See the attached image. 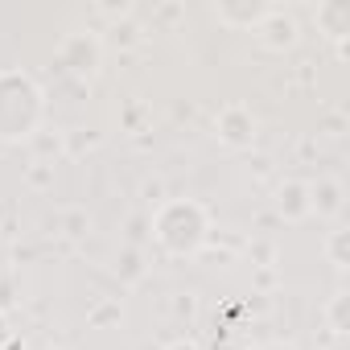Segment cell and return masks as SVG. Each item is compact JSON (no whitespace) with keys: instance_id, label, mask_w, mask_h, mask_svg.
I'll use <instances>...</instances> for the list:
<instances>
[{"instance_id":"obj_1","label":"cell","mask_w":350,"mask_h":350,"mask_svg":"<svg viewBox=\"0 0 350 350\" xmlns=\"http://www.w3.org/2000/svg\"><path fill=\"white\" fill-rule=\"evenodd\" d=\"M152 239L169 252V256H198L211 239V219H206V206L194 202V198H173V202H161L157 215H152Z\"/></svg>"},{"instance_id":"obj_2","label":"cell","mask_w":350,"mask_h":350,"mask_svg":"<svg viewBox=\"0 0 350 350\" xmlns=\"http://www.w3.org/2000/svg\"><path fill=\"white\" fill-rule=\"evenodd\" d=\"M42 120V91L25 70H0V140H29Z\"/></svg>"},{"instance_id":"obj_3","label":"cell","mask_w":350,"mask_h":350,"mask_svg":"<svg viewBox=\"0 0 350 350\" xmlns=\"http://www.w3.org/2000/svg\"><path fill=\"white\" fill-rule=\"evenodd\" d=\"M58 62H62L66 75H75V79H91V75L103 66V42H99L91 29H75V33L62 38V46H58Z\"/></svg>"},{"instance_id":"obj_4","label":"cell","mask_w":350,"mask_h":350,"mask_svg":"<svg viewBox=\"0 0 350 350\" xmlns=\"http://www.w3.org/2000/svg\"><path fill=\"white\" fill-rule=\"evenodd\" d=\"M215 136H219V144H227V148H235V152L252 148V144H256V116H252V107L227 103V107L215 116Z\"/></svg>"},{"instance_id":"obj_5","label":"cell","mask_w":350,"mask_h":350,"mask_svg":"<svg viewBox=\"0 0 350 350\" xmlns=\"http://www.w3.org/2000/svg\"><path fill=\"white\" fill-rule=\"evenodd\" d=\"M256 33H260V46H268V50H276V54H284V50H293L297 46V17L293 13H284V9H268V17L256 25Z\"/></svg>"},{"instance_id":"obj_6","label":"cell","mask_w":350,"mask_h":350,"mask_svg":"<svg viewBox=\"0 0 350 350\" xmlns=\"http://www.w3.org/2000/svg\"><path fill=\"white\" fill-rule=\"evenodd\" d=\"M272 5H264V0H219V5L211 9L227 29H256L264 17H268Z\"/></svg>"},{"instance_id":"obj_7","label":"cell","mask_w":350,"mask_h":350,"mask_svg":"<svg viewBox=\"0 0 350 350\" xmlns=\"http://www.w3.org/2000/svg\"><path fill=\"white\" fill-rule=\"evenodd\" d=\"M313 25L329 42L346 46V38H350V5H346V0H321V5L313 9Z\"/></svg>"},{"instance_id":"obj_8","label":"cell","mask_w":350,"mask_h":350,"mask_svg":"<svg viewBox=\"0 0 350 350\" xmlns=\"http://www.w3.org/2000/svg\"><path fill=\"white\" fill-rule=\"evenodd\" d=\"M342 206H346V190H342L338 178H317V182H309V215L334 219V215H342Z\"/></svg>"},{"instance_id":"obj_9","label":"cell","mask_w":350,"mask_h":350,"mask_svg":"<svg viewBox=\"0 0 350 350\" xmlns=\"http://www.w3.org/2000/svg\"><path fill=\"white\" fill-rule=\"evenodd\" d=\"M276 215L284 223H305L309 219V182H297V178L280 182L276 186Z\"/></svg>"},{"instance_id":"obj_10","label":"cell","mask_w":350,"mask_h":350,"mask_svg":"<svg viewBox=\"0 0 350 350\" xmlns=\"http://www.w3.org/2000/svg\"><path fill=\"white\" fill-rule=\"evenodd\" d=\"M144 272H148L144 252L124 243V247H120V256H116V276H120L124 284H140V280H144Z\"/></svg>"},{"instance_id":"obj_11","label":"cell","mask_w":350,"mask_h":350,"mask_svg":"<svg viewBox=\"0 0 350 350\" xmlns=\"http://www.w3.org/2000/svg\"><path fill=\"white\" fill-rule=\"evenodd\" d=\"M29 148H33V157L38 161H58V157H66V144H62V132H50V128H38L33 136H29Z\"/></svg>"},{"instance_id":"obj_12","label":"cell","mask_w":350,"mask_h":350,"mask_svg":"<svg viewBox=\"0 0 350 350\" xmlns=\"http://www.w3.org/2000/svg\"><path fill=\"white\" fill-rule=\"evenodd\" d=\"M120 321H124V305H120L116 297L95 301L91 313H87V325H91V329H107V325H120Z\"/></svg>"},{"instance_id":"obj_13","label":"cell","mask_w":350,"mask_h":350,"mask_svg":"<svg viewBox=\"0 0 350 350\" xmlns=\"http://www.w3.org/2000/svg\"><path fill=\"white\" fill-rule=\"evenodd\" d=\"M58 231H62L66 239H87V235H91V215H87L83 206H70V211H62Z\"/></svg>"},{"instance_id":"obj_14","label":"cell","mask_w":350,"mask_h":350,"mask_svg":"<svg viewBox=\"0 0 350 350\" xmlns=\"http://www.w3.org/2000/svg\"><path fill=\"white\" fill-rule=\"evenodd\" d=\"M321 247H325V260H329L334 268H346V264H350V231H346V227L329 231Z\"/></svg>"},{"instance_id":"obj_15","label":"cell","mask_w":350,"mask_h":350,"mask_svg":"<svg viewBox=\"0 0 350 350\" xmlns=\"http://www.w3.org/2000/svg\"><path fill=\"white\" fill-rule=\"evenodd\" d=\"M107 42H111L116 50H132V46L140 42V25H136L132 17H124V21H116V25L107 29Z\"/></svg>"},{"instance_id":"obj_16","label":"cell","mask_w":350,"mask_h":350,"mask_svg":"<svg viewBox=\"0 0 350 350\" xmlns=\"http://www.w3.org/2000/svg\"><path fill=\"white\" fill-rule=\"evenodd\" d=\"M346 309H350V297H346V293H334L329 305H325V317H329V329H334V334H346V329H350Z\"/></svg>"},{"instance_id":"obj_17","label":"cell","mask_w":350,"mask_h":350,"mask_svg":"<svg viewBox=\"0 0 350 350\" xmlns=\"http://www.w3.org/2000/svg\"><path fill=\"white\" fill-rule=\"evenodd\" d=\"M62 144H66V157H79V152H87V148L99 144V132H91V128H75V132H62Z\"/></svg>"},{"instance_id":"obj_18","label":"cell","mask_w":350,"mask_h":350,"mask_svg":"<svg viewBox=\"0 0 350 350\" xmlns=\"http://www.w3.org/2000/svg\"><path fill=\"white\" fill-rule=\"evenodd\" d=\"M25 182H29L33 190H50V186H54V165H50V161H33V165L25 169Z\"/></svg>"},{"instance_id":"obj_19","label":"cell","mask_w":350,"mask_h":350,"mask_svg":"<svg viewBox=\"0 0 350 350\" xmlns=\"http://www.w3.org/2000/svg\"><path fill=\"white\" fill-rule=\"evenodd\" d=\"M152 231V219H144V215H132L128 219V247H140V239Z\"/></svg>"},{"instance_id":"obj_20","label":"cell","mask_w":350,"mask_h":350,"mask_svg":"<svg viewBox=\"0 0 350 350\" xmlns=\"http://www.w3.org/2000/svg\"><path fill=\"white\" fill-rule=\"evenodd\" d=\"M140 198L152 202V206H161V202H165V182H161V178H144V182H140Z\"/></svg>"},{"instance_id":"obj_21","label":"cell","mask_w":350,"mask_h":350,"mask_svg":"<svg viewBox=\"0 0 350 350\" xmlns=\"http://www.w3.org/2000/svg\"><path fill=\"white\" fill-rule=\"evenodd\" d=\"M182 17H186V9H182V5H157V13H152V21H157V25H165V29H169V25H178Z\"/></svg>"},{"instance_id":"obj_22","label":"cell","mask_w":350,"mask_h":350,"mask_svg":"<svg viewBox=\"0 0 350 350\" xmlns=\"http://www.w3.org/2000/svg\"><path fill=\"white\" fill-rule=\"evenodd\" d=\"M173 313H178V317H194V313H198V297H194V293H178Z\"/></svg>"},{"instance_id":"obj_23","label":"cell","mask_w":350,"mask_h":350,"mask_svg":"<svg viewBox=\"0 0 350 350\" xmlns=\"http://www.w3.org/2000/svg\"><path fill=\"white\" fill-rule=\"evenodd\" d=\"M342 128H346V120H342V116H325V124H321V132H325V136H342Z\"/></svg>"},{"instance_id":"obj_24","label":"cell","mask_w":350,"mask_h":350,"mask_svg":"<svg viewBox=\"0 0 350 350\" xmlns=\"http://www.w3.org/2000/svg\"><path fill=\"white\" fill-rule=\"evenodd\" d=\"M165 350H202V346H198L194 338H173V342H169Z\"/></svg>"},{"instance_id":"obj_25","label":"cell","mask_w":350,"mask_h":350,"mask_svg":"<svg viewBox=\"0 0 350 350\" xmlns=\"http://www.w3.org/2000/svg\"><path fill=\"white\" fill-rule=\"evenodd\" d=\"M9 342H13V329H9V325H5V317H0V350H5V346H9Z\"/></svg>"},{"instance_id":"obj_26","label":"cell","mask_w":350,"mask_h":350,"mask_svg":"<svg viewBox=\"0 0 350 350\" xmlns=\"http://www.w3.org/2000/svg\"><path fill=\"white\" fill-rule=\"evenodd\" d=\"M5 350H29V346H25V342H21V338H13V342H9V346H5Z\"/></svg>"},{"instance_id":"obj_27","label":"cell","mask_w":350,"mask_h":350,"mask_svg":"<svg viewBox=\"0 0 350 350\" xmlns=\"http://www.w3.org/2000/svg\"><path fill=\"white\" fill-rule=\"evenodd\" d=\"M268 350H297V346H288V342H272Z\"/></svg>"},{"instance_id":"obj_28","label":"cell","mask_w":350,"mask_h":350,"mask_svg":"<svg viewBox=\"0 0 350 350\" xmlns=\"http://www.w3.org/2000/svg\"><path fill=\"white\" fill-rule=\"evenodd\" d=\"M231 350H256V346H231Z\"/></svg>"},{"instance_id":"obj_29","label":"cell","mask_w":350,"mask_h":350,"mask_svg":"<svg viewBox=\"0 0 350 350\" xmlns=\"http://www.w3.org/2000/svg\"><path fill=\"white\" fill-rule=\"evenodd\" d=\"M50 350H70V346H50Z\"/></svg>"}]
</instances>
